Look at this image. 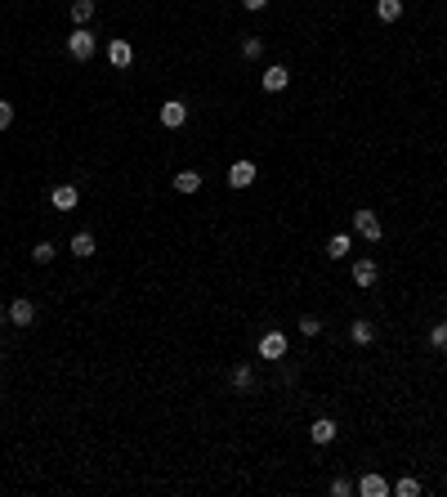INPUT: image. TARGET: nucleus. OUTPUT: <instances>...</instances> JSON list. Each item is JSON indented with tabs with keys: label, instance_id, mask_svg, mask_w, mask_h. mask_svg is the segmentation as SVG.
<instances>
[{
	"label": "nucleus",
	"instance_id": "nucleus-1",
	"mask_svg": "<svg viewBox=\"0 0 447 497\" xmlns=\"http://www.w3.org/2000/svg\"><path fill=\"white\" fill-rule=\"evenodd\" d=\"M354 233L367 237V242H380V237H385V228H380V215H376V211H354Z\"/></svg>",
	"mask_w": 447,
	"mask_h": 497
},
{
	"label": "nucleus",
	"instance_id": "nucleus-2",
	"mask_svg": "<svg viewBox=\"0 0 447 497\" xmlns=\"http://www.w3.org/2000/svg\"><path fill=\"white\" fill-rule=\"evenodd\" d=\"M68 54H72V59H94V36L90 32H85V27H76V32L68 36Z\"/></svg>",
	"mask_w": 447,
	"mask_h": 497
},
{
	"label": "nucleus",
	"instance_id": "nucleus-3",
	"mask_svg": "<svg viewBox=\"0 0 447 497\" xmlns=\"http://www.w3.org/2000/svg\"><path fill=\"white\" fill-rule=\"evenodd\" d=\"M184 121H188V103L184 99H166V103H161V126L179 130Z\"/></svg>",
	"mask_w": 447,
	"mask_h": 497
},
{
	"label": "nucleus",
	"instance_id": "nucleus-4",
	"mask_svg": "<svg viewBox=\"0 0 447 497\" xmlns=\"http://www.w3.org/2000/svg\"><path fill=\"white\" fill-rule=\"evenodd\" d=\"M260 359H287V336H282V332H264L260 336Z\"/></svg>",
	"mask_w": 447,
	"mask_h": 497
},
{
	"label": "nucleus",
	"instance_id": "nucleus-5",
	"mask_svg": "<svg viewBox=\"0 0 447 497\" xmlns=\"http://www.w3.org/2000/svg\"><path fill=\"white\" fill-rule=\"evenodd\" d=\"M255 175H260V170H255V161H233V170H228V184H233V188H251Z\"/></svg>",
	"mask_w": 447,
	"mask_h": 497
},
{
	"label": "nucleus",
	"instance_id": "nucleus-6",
	"mask_svg": "<svg viewBox=\"0 0 447 497\" xmlns=\"http://www.w3.org/2000/svg\"><path fill=\"white\" fill-rule=\"evenodd\" d=\"M9 323H14V327H32V323H36V305L27 300V296H23V300H14V305H9Z\"/></svg>",
	"mask_w": 447,
	"mask_h": 497
},
{
	"label": "nucleus",
	"instance_id": "nucleus-7",
	"mask_svg": "<svg viewBox=\"0 0 447 497\" xmlns=\"http://www.w3.org/2000/svg\"><path fill=\"white\" fill-rule=\"evenodd\" d=\"M287 81H291V72L282 68V63H273V68H264V76H260V85L269 94H278V90H287Z\"/></svg>",
	"mask_w": 447,
	"mask_h": 497
},
{
	"label": "nucleus",
	"instance_id": "nucleus-8",
	"mask_svg": "<svg viewBox=\"0 0 447 497\" xmlns=\"http://www.w3.org/2000/svg\"><path fill=\"white\" fill-rule=\"evenodd\" d=\"M108 63H112V68H130V63H135V50H130V41H121V36H117V41L108 45Z\"/></svg>",
	"mask_w": 447,
	"mask_h": 497
},
{
	"label": "nucleus",
	"instance_id": "nucleus-9",
	"mask_svg": "<svg viewBox=\"0 0 447 497\" xmlns=\"http://www.w3.org/2000/svg\"><path fill=\"white\" fill-rule=\"evenodd\" d=\"M336 435H340V430H336V422H331V417H318V422L309 426V439H313V444H331Z\"/></svg>",
	"mask_w": 447,
	"mask_h": 497
},
{
	"label": "nucleus",
	"instance_id": "nucleus-10",
	"mask_svg": "<svg viewBox=\"0 0 447 497\" xmlns=\"http://www.w3.org/2000/svg\"><path fill=\"white\" fill-rule=\"evenodd\" d=\"M50 202L59 206V211H72V206L81 202V193H76V184H59V188L50 193Z\"/></svg>",
	"mask_w": 447,
	"mask_h": 497
},
{
	"label": "nucleus",
	"instance_id": "nucleus-11",
	"mask_svg": "<svg viewBox=\"0 0 447 497\" xmlns=\"http://www.w3.org/2000/svg\"><path fill=\"white\" fill-rule=\"evenodd\" d=\"M358 493L363 497H385V493H394V484H385L380 475H363V480H358Z\"/></svg>",
	"mask_w": 447,
	"mask_h": 497
},
{
	"label": "nucleus",
	"instance_id": "nucleus-12",
	"mask_svg": "<svg viewBox=\"0 0 447 497\" xmlns=\"http://www.w3.org/2000/svg\"><path fill=\"white\" fill-rule=\"evenodd\" d=\"M376 278H380L376 260H358V264H354V282H358V287H376Z\"/></svg>",
	"mask_w": 447,
	"mask_h": 497
},
{
	"label": "nucleus",
	"instance_id": "nucleus-13",
	"mask_svg": "<svg viewBox=\"0 0 447 497\" xmlns=\"http://www.w3.org/2000/svg\"><path fill=\"white\" fill-rule=\"evenodd\" d=\"M72 255H76V260H90V255H94V233H85V228H81V233H72Z\"/></svg>",
	"mask_w": 447,
	"mask_h": 497
},
{
	"label": "nucleus",
	"instance_id": "nucleus-14",
	"mask_svg": "<svg viewBox=\"0 0 447 497\" xmlns=\"http://www.w3.org/2000/svg\"><path fill=\"white\" fill-rule=\"evenodd\" d=\"M376 18L380 23H398L403 18V0H376Z\"/></svg>",
	"mask_w": 447,
	"mask_h": 497
},
{
	"label": "nucleus",
	"instance_id": "nucleus-15",
	"mask_svg": "<svg viewBox=\"0 0 447 497\" xmlns=\"http://www.w3.org/2000/svg\"><path fill=\"white\" fill-rule=\"evenodd\" d=\"M228 381H233V390H242V395H246V390L255 386V372H251V363H237V368H233V377H228Z\"/></svg>",
	"mask_w": 447,
	"mask_h": 497
},
{
	"label": "nucleus",
	"instance_id": "nucleus-16",
	"mask_svg": "<svg viewBox=\"0 0 447 497\" xmlns=\"http://www.w3.org/2000/svg\"><path fill=\"white\" fill-rule=\"evenodd\" d=\"M349 336H354V345H372V341H376V327H372L367 318H358L354 327H349Z\"/></svg>",
	"mask_w": 447,
	"mask_h": 497
},
{
	"label": "nucleus",
	"instance_id": "nucleus-17",
	"mask_svg": "<svg viewBox=\"0 0 447 497\" xmlns=\"http://www.w3.org/2000/svg\"><path fill=\"white\" fill-rule=\"evenodd\" d=\"M68 14H72V23H76V27H85V23L94 18V0H72Z\"/></svg>",
	"mask_w": 447,
	"mask_h": 497
},
{
	"label": "nucleus",
	"instance_id": "nucleus-18",
	"mask_svg": "<svg viewBox=\"0 0 447 497\" xmlns=\"http://www.w3.org/2000/svg\"><path fill=\"white\" fill-rule=\"evenodd\" d=\"M175 188H179V193H197V188H202V175H197V170H179Z\"/></svg>",
	"mask_w": 447,
	"mask_h": 497
},
{
	"label": "nucleus",
	"instance_id": "nucleus-19",
	"mask_svg": "<svg viewBox=\"0 0 447 497\" xmlns=\"http://www.w3.org/2000/svg\"><path fill=\"white\" fill-rule=\"evenodd\" d=\"M54 255H59V251H54V242H50V237H45V242H36V246H32V260H36V264H50Z\"/></svg>",
	"mask_w": 447,
	"mask_h": 497
},
{
	"label": "nucleus",
	"instance_id": "nucleus-20",
	"mask_svg": "<svg viewBox=\"0 0 447 497\" xmlns=\"http://www.w3.org/2000/svg\"><path fill=\"white\" fill-rule=\"evenodd\" d=\"M430 345L439 350V354H447V323H434L430 327Z\"/></svg>",
	"mask_w": 447,
	"mask_h": 497
},
{
	"label": "nucleus",
	"instance_id": "nucleus-21",
	"mask_svg": "<svg viewBox=\"0 0 447 497\" xmlns=\"http://www.w3.org/2000/svg\"><path fill=\"white\" fill-rule=\"evenodd\" d=\"M327 251H331V260H340V255H349V233H336L327 242Z\"/></svg>",
	"mask_w": 447,
	"mask_h": 497
},
{
	"label": "nucleus",
	"instance_id": "nucleus-22",
	"mask_svg": "<svg viewBox=\"0 0 447 497\" xmlns=\"http://www.w3.org/2000/svg\"><path fill=\"white\" fill-rule=\"evenodd\" d=\"M242 54H246V59H260V54H264V41H260V36H246V41H242Z\"/></svg>",
	"mask_w": 447,
	"mask_h": 497
},
{
	"label": "nucleus",
	"instance_id": "nucleus-23",
	"mask_svg": "<svg viewBox=\"0 0 447 497\" xmlns=\"http://www.w3.org/2000/svg\"><path fill=\"white\" fill-rule=\"evenodd\" d=\"M300 332H304V336H318V332H322V318H318V314H304V318H300Z\"/></svg>",
	"mask_w": 447,
	"mask_h": 497
},
{
	"label": "nucleus",
	"instance_id": "nucleus-24",
	"mask_svg": "<svg viewBox=\"0 0 447 497\" xmlns=\"http://www.w3.org/2000/svg\"><path fill=\"white\" fill-rule=\"evenodd\" d=\"M394 493H398V497H421V484H416V480H398Z\"/></svg>",
	"mask_w": 447,
	"mask_h": 497
},
{
	"label": "nucleus",
	"instance_id": "nucleus-25",
	"mask_svg": "<svg viewBox=\"0 0 447 497\" xmlns=\"http://www.w3.org/2000/svg\"><path fill=\"white\" fill-rule=\"evenodd\" d=\"M14 126V108H9V99H0V130Z\"/></svg>",
	"mask_w": 447,
	"mask_h": 497
},
{
	"label": "nucleus",
	"instance_id": "nucleus-26",
	"mask_svg": "<svg viewBox=\"0 0 447 497\" xmlns=\"http://www.w3.org/2000/svg\"><path fill=\"white\" fill-rule=\"evenodd\" d=\"M331 493H336V497H349V493H354V484H349V480H331Z\"/></svg>",
	"mask_w": 447,
	"mask_h": 497
},
{
	"label": "nucleus",
	"instance_id": "nucleus-27",
	"mask_svg": "<svg viewBox=\"0 0 447 497\" xmlns=\"http://www.w3.org/2000/svg\"><path fill=\"white\" fill-rule=\"evenodd\" d=\"M242 5H246V9H264V5H269V0H242Z\"/></svg>",
	"mask_w": 447,
	"mask_h": 497
},
{
	"label": "nucleus",
	"instance_id": "nucleus-28",
	"mask_svg": "<svg viewBox=\"0 0 447 497\" xmlns=\"http://www.w3.org/2000/svg\"><path fill=\"white\" fill-rule=\"evenodd\" d=\"M5 318H9V314H5V309H0V327H5Z\"/></svg>",
	"mask_w": 447,
	"mask_h": 497
}]
</instances>
